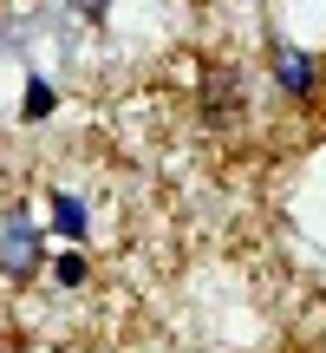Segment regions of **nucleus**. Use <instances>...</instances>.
I'll return each mask as SVG.
<instances>
[{
  "mask_svg": "<svg viewBox=\"0 0 326 353\" xmlns=\"http://www.w3.org/2000/svg\"><path fill=\"white\" fill-rule=\"evenodd\" d=\"M39 262H46V249H39V229L26 223L20 210L0 223V275H13V281H26V275H39Z\"/></svg>",
  "mask_w": 326,
  "mask_h": 353,
  "instance_id": "f257e3e1",
  "label": "nucleus"
},
{
  "mask_svg": "<svg viewBox=\"0 0 326 353\" xmlns=\"http://www.w3.org/2000/svg\"><path fill=\"white\" fill-rule=\"evenodd\" d=\"M268 46H274V72H281V92L307 99V92H314V79H320V59H314V52H301V46H287V39H268Z\"/></svg>",
  "mask_w": 326,
  "mask_h": 353,
  "instance_id": "f03ea898",
  "label": "nucleus"
},
{
  "mask_svg": "<svg viewBox=\"0 0 326 353\" xmlns=\"http://www.w3.org/2000/svg\"><path fill=\"white\" fill-rule=\"evenodd\" d=\"M52 223H59L65 242H78V236H85V203L65 196V190H52Z\"/></svg>",
  "mask_w": 326,
  "mask_h": 353,
  "instance_id": "7ed1b4c3",
  "label": "nucleus"
},
{
  "mask_svg": "<svg viewBox=\"0 0 326 353\" xmlns=\"http://www.w3.org/2000/svg\"><path fill=\"white\" fill-rule=\"evenodd\" d=\"M46 112H52V85L33 79V92H26V118H46Z\"/></svg>",
  "mask_w": 326,
  "mask_h": 353,
  "instance_id": "20e7f679",
  "label": "nucleus"
},
{
  "mask_svg": "<svg viewBox=\"0 0 326 353\" xmlns=\"http://www.w3.org/2000/svg\"><path fill=\"white\" fill-rule=\"evenodd\" d=\"M59 281L78 288V281H85V255H59Z\"/></svg>",
  "mask_w": 326,
  "mask_h": 353,
  "instance_id": "39448f33",
  "label": "nucleus"
},
{
  "mask_svg": "<svg viewBox=\"0 0 326 353\" xmlns=\"http://www.w3.org/2000/svg\"><path fill=\"white\" fill-rule=\"evenodd\" d=\"M78 13H91V20H98V13H105V0H78Z\"/></svg>",
  "mask_w": 326,
  "mask_h": 353,
  "instance_id": "423d86ee",
  "label": "nucleus"
}]
</instances>
